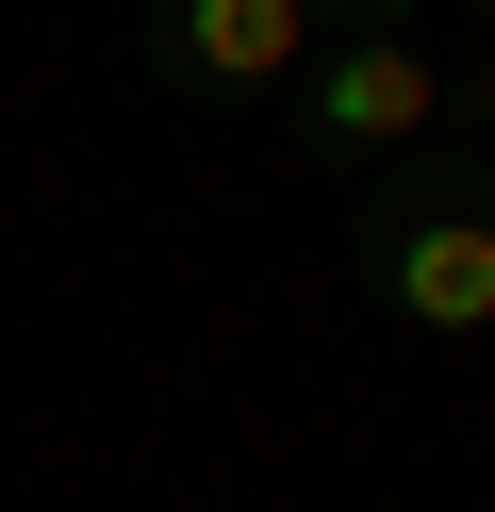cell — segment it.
<instances>
[{
  "label": "cell",
  "mask_w": 495,
  "mask_h": 512,
  "mask_svg": "<svg viewBox=\"0 0 495 512\" xmlns=\"http://www.w3.org/2000/svg\"><path fill=\"white\" fill-rule=\"evenodd\" d=\"M347 281L429 364H495V50H462V116L347 182Z\"/></svg>",
  "instance_id": "1"
},
{
  "label": "cell",
  "mask_w": 495,
  "mask_h": 512,
  "mask_svg": "<svg viewBox=\"0 0 495 512\" xmlns=\"http://www.w3.org/2000/svg\"><path fill=\"white\" fill-rule=\"evenodd\" d=\"M264 116H281L297 182H330V199H347L363 166H396L413 133H446V116H462V67L429 50V17H330L314 67H297Z\"/></svg>",
  "instance_id": "2"
},
{
  "label": "cell",
  "mask_w": 495,
  "mask_h": 512,
  "mask_svg": "<svg viewBox=\"0 0 495 512\" xmlns=\"http://www.w3.org/2000/svg\"><path fill=\"white\" fill-rule=\"evenodd\" d=\"M314 0H132V50H149V83L165 100H198V116H264L297 67H314Z\"/></svg>",
  "instance_id": "3"
},
{
  "label": "cell",
  "mask_w": 495,
  "mask_h": 512,
  "mask_svg": "<svg viewBox=\"0 0 495 512\" xmlns=\"http://www.w3.org/2000/svg\"><path fill=\"white\" fill-rule=\"evenodd\" d=\"M479 34H495V0H479Z\"/></svg>",
  "instance_id": "4"
}]
</instances>
